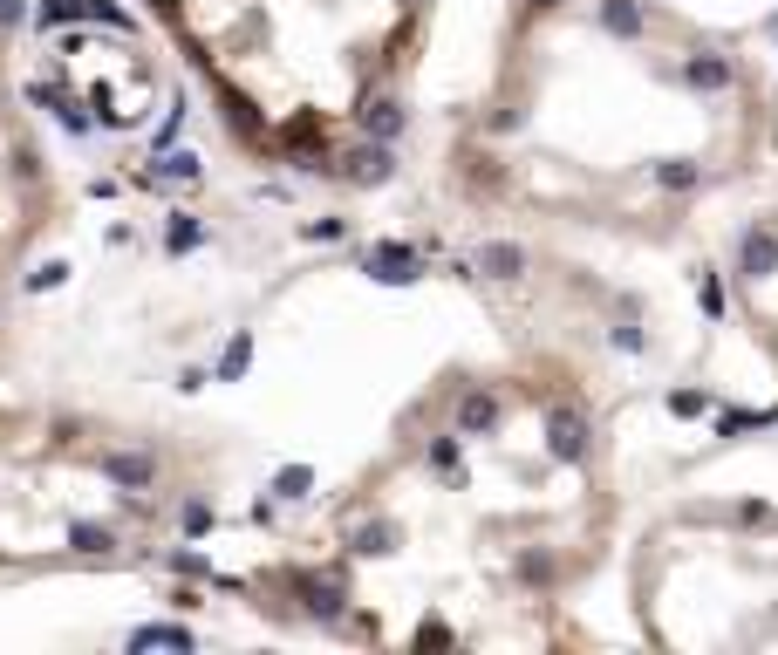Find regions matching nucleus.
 <instances>
[{"label": "nucleus", "instance_id": "423d86ee", "mask_svg": "<svg viewBox=\"0 0 778 655\" xmlns=\"http://www.w3.org/2000/svg\"><path fill=\"white\" fill-rule=\"evenodd\" d=\"M69 546H76V553H110V546H117V533H110V526H89V519H76V526H69Z\"/></svg>", "mask_w": 778, "mask_h": 655}, {"label": "nucleus", "instance_id": "9b49d317", "mask_svg": "<svg viewBox=\"0 0 778 655\" xmlns=\"http://www.w3.org/2000/svg\"><path fill=\"white\" fill-rule=\"evenodd\" d=\"M41 35H48V28H69V21H82V0H41Z\"/></svg>", "mask_w": 778, "mask_h": 655}, {"label": "nucleus", "instance_id": "2eb2a0df", "mask_svg": "<svg viewBox=\"0 0 778 655\" xmlns=\"http://www.w3.org/2000/svg\"><path fill=\"white\" fill-rule=\"evenodd\" d=\"M362 130H369V137H389V130H396V103H369V110H362Z\"/></svg>", "mask_w": 778, "mask_h": 655}, {"label": "nucleus", "instance_id": "1a4fd4ad", "mask_svg": "<svg viewBox=\"0 0 778 655\" xmlns=\"http://www.w3.org/2000/svg\"><path fill=\"white\" fill-rule=\"evenodd\" d=\"M478 267L499 273V280H512V273L526 267V253H519V246H485V260H478Z\"/></svg>", "mask_w": 778, "mask_h": 655}, {"label": "nucleus", "instance_id": "6ab92c4d", "mask_svg": "<svg viewBox=\"0 0 778 655\" xmlns=\"http://www.w3.org/2000/svg\"><path fill=\"white\" fill-rule=\"evenodd\" d=\"M21 21V0H0V28H14Z\"/></svg>", "mask_w": 778, "mask_h": 655}, {"label": "nucleus", "instance_id": "a211bd4d", "mask_svg": "<svg viewBox=\"0 0 778 655\" xmlns=\"http://www.w3.org/2000/svg\"><path fill=\"white\" fill-rule=\"evenodd\" d=\"M205 526H212V505H205V499H192V505H185V533H192V540H198Z\"/></svg>", "mask_w": 778, "mask_h": 655}, {"label": "nucleus", "instance_id": "39448f33", "mask_svg": "<svg viewBox=\"0 0 778 655\" xmlns=\"http://www.w3.org/2000/svg\"><path fill=\"white\" fill-rule=\"evenodd\" d=\"M192 178H198V157H192V151L151 157V185H192Z\"/></svg>", "mask_w": 778, "mask_h": 655}, {"label": "nucleus", "instance_id": "aec40b11", "mask_svg": "<svg viewBox=\"0 0 778 655\" xmlns=\"http://www.w3.org/2000/svg\"><path fill=\"white\" fill-rule=\"evenodd\" d=\"M157 14H178V0H157Z\"/></svg>", "mask_w": 778, "mask_h": 655}, {"label": "nucleus", "instance_id": "f03ea898", "mask_svg": "<svg viewBox=\"0 0 778 655\" xmlns=\"http://www.w3.org/2000/svg\"><path fill=\"white\" fill-rule=\"evenodd\" d=\"M369 273L383 280V287H403V280H417V253L410 246H369Z\"/></svg>", "mask_w": 778, "mask_h": 655}, {"label": "nucleus", "instance_id": "20e7f679", "mask_svg": "<svg viewBox=\"0 0 778 655\" xmlns=\"http://www.w3.org/2000/svg\"><path fill=\"white\" fill-rule=\"evenodd\" d=\"M342 171H349L355 185H383V178L396 171V164H389V151H383V144H362V151H349V164H342Z\"/></svg>", "mask_w": 778, "mask_h": 655}, {"label": "nucleus", "instance_id": "9d476101", "mask_svg": "<svg viewBox=\"0 0 778 655\" xmlns=\"http://www.w3.org/2000/svg\"><path fill=\"white\" fill-rule=\"evenodd\" d=\"M246 362H253V335H233L226 362H219V383H239V376H246Z\"/></svg>", "mask_w": 778, "mask_h": 655}, {"label": "nucleus", "instance_id": "dca6fc26", "mask_svg": "<svg viewBox=\"0 0 778 655\" xmlns=\"http://www.w3.org/2000/svg\"><path fill=\"white\" fill-rule=\"evenodd\" d=\"M62 280H69V267H62V260H48V267L28 273V294H48V287H62Z\"/></svg>", "mask_w": 778, "mask_h": 655}, {"label": "nucleus", "instance_id": "6e6552de", "mask_svg": "<svg viewBox=\"0 0 778 655\" xmlns=\"http://www.w3.org/2000/svg\"><path fill=\"white\" fill-rule=\"evenodd\" d=\"M458 424H465V430H492V424H499V403H492V396H465Z\"/></svg>", "mask_w": 778, "mask_h": 655}, {"label": "nucleus", "instance_id": "0eeeda50", "mask_svg": "<svg viewBox=\"0 0 778 655\" xmlns=\"http://www.w3.org/2000/svg\"><path fill=\"white\" fill-rule=\"evenodd\" d=\"M301 594H308V615H321V621L342 615V594H335V587H321V580H301Z\"/></svg>", "mask_w": 778, "mask_h": 655}, {"label": "nucleus", "instance_id": "4468645a", "mask_svg": "<svg viewBox=\"0 0 778 655\" xmlns=\"http://www.w3.org/2000/svg\"><path fill=\"white\" fill-rule=\"evenodd\" d=\"M198 239H205V226H198L192 212H178V226H171V253H192Z\"/></svg>", "mask_w": 778, "mask_h": 655}, {"label": "nucleus", "instance_id": "f8f14e48", "mask_svg": "<svg viewBox=\"0 0 778 655\" xmlns=\"http://www.w3.org/2000/svg\"><path fill=\"white\" fill-rule=\"evenodd\" d=\"M553 451H560V458H581V417H567V410L553 417Z\"/></svg>", "mask_w": 778, "mask_h": 655}, {"label": "nucleus", "instance_id": "f257e3e1", "mask_svg": "<svg viewBox=\"0 0 778 655\" xmlns=\"http://www.w3.org/2000/svg\"><path fill=\"white\" fill-rule=\"evenodd\" d=\"M103 478L123 492H151L157 485V458L151 451H103Z\"/></svg>", "mask_w": 778, "mask_h": 655}, {"label": "nucleus", "instance_id": "ddd939ff", "mask_svg": "<svg viewBox=\"0 0 778 655\" xmlns=\"http://www.w3.org/2000/svg\"><path fill=\"white\" fill-rule=\"evenodd\" d=\"M308 485H314V471H308V464H287V471H280V478H273L267 492H280V499H301V492H308Z\"/></svg>", "mask_w": 778, "mask_h": 655}, {"label": "nucleus", "instance_id": "7ed1b4c3", "mask_svg": "<svg viewBox=\"0 0 778 655\" xmlns=\"http://www.w3.org/2000/svg\"><path fill=\"white\" fill-rule=\"evenodd\" d=\"M130 649H198V635L171 628V621H151V628H130Z\"/></svg>", "mask_w": 778, "mask_h": 655}, {"label": "nucleus", "instance_id": "f3484780", "mask_svg": "<svg viewBox=\"0 0 778 655\" xmlns=\"http://www.w3.org/2000/svg\"><path fill=\"white\" fill-rule=\"evenodd\" d=\"M389 540H396L389 526H362V533H355V553H389Z\"/></svg>", "mask_w": 778, "mask_h": 655}]
</instances>
